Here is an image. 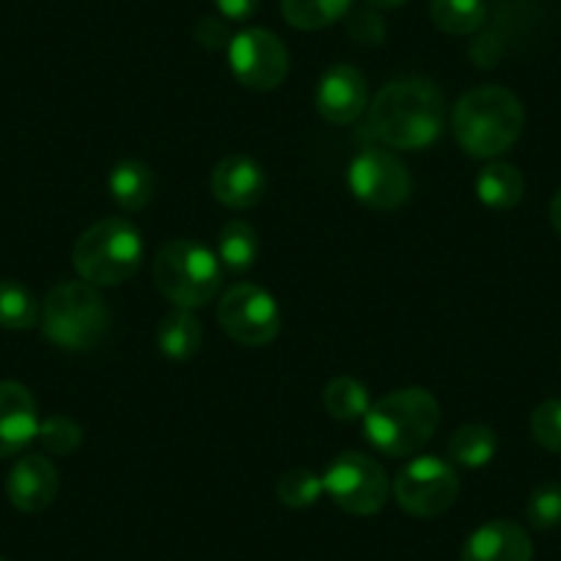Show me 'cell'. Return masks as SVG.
<instances>
[{"label": "cell", "mask_w": 561, "mask_h": 561, "mask_svg": "<svg viewBox=\"0 0 561 561\" xmlns=\"http://www.w3.org/2000/svg\"><path fill=\"white\" fill-rule=\"evenodd\" d=\"M107 187H111V196L118 207L127 209V213H138L152 202L154 174L149 165L138 163V160H122V163L113 165Z\"/></svg>", "instance_id": "e0dca14e"}, {"label": "cell", "mask_w": 561, "mask_h": 561, "mask_svg": "<svg viewBox=\"0 0 561 561\" xmlns=\"http://www.w3.org/2000/svg\"><path fill=\"white\" fill-rule=\"evenodd\" d=\"M154 284L176 309H202L224 284L218 253L198 240H171L152 262Z\"/></svg>", "instance_id": "5b68a950"}, {"label": "cell", "mask_w": 561, "mask_h": 561, "mask_svg": "<svg viewBox=\"0 0 561 561\" xmlns=\"http://www.w3.org/2000/svg\"><path fill=\"white\" fill-rule=\"evenodd\" d=\"M215 7L226 20H248L259 9V0H215Z\"/></svg>", "instance_id": "1f68e13d"}, {"label": "cell", "mask_w": 561, "mask_h": 561, "mask_svg": "<svg viewBox=\"0 0 561 561\" xmlns=\"http://www.w3.org/2000/svg\"><path fill=\"white\" fill-rule=\"evenodd\" d=\"M36 399L23 382L0 380V457H14L34 444L39 433Z\"/></svg>", "instance_id": "4fadbf2b"}, {"label": "cell", "mask_w": 561, "mask_h": 561, "mask_svg": "<svg viewBox=\"0 0 561 561\" xmlns=\"http://www.w3.org/2000/svg\"><path fill=\"white\" fill-rule=\"evenodd\" d=\"M226 56L231 75L245 89L273 91L287 80L289 53L284 42L267 28H245L231 36Z\"/></svg>", "instance_id": "8fae6325"}, {"label": "cell", "mask_w": 561, "mask_h": 561, "mask_svg": "<svg viewBox=\"0 0 561 561\" xmlns=\"http://www.w3.org/2000/svg\"><path fill=\"white\" fill-rule=\"evenodd\" d=\"M430 20L449 36H471L488 20L484 0H430Z\"/></svg>", "instance_id": "44dd1931"}, {"label": "cell", "mask_w": 561, "mask_h": 561, "mask_svg": "<svg viewBox=\"0 0 561 561\" xmlns=\"http://www.w3.org/2000/svg\"><path fill=\"white\" fill-rule=\"evenodd\" d=\"M526 180L510 163H490L477 176V198L490 209H512L523 202Z\"/></svg>", "instance_id": "ac0fdd59"}, {"label": "cell", "mask_w": 561, "mask_h": 561, "mask_svg": "<svg viewBox=\"0 0 561 561\" xmlns=\"http://www.w3.org/2000/svg\"><path fill=\"white\" fill-rule=\"evenodd\" d=\"M218 322L231 342L264 347L280 333V311L273 295L256 284H237L220 298Z\"/></svg>", "instance_id": "9c48e42d"}, {"label": "cell", "mask_w": 561, "mask_h": 561, "mask_svg": "<svg viewBox=\"0 0 561 561\" xmlns=\"http://www.w3.org/2000/svg\"><path fill=\"white\" fill-rule=\"evenodd\" d=\"M36 440L50 455L67 457L72 451H78L80 444H83V427H80L78 421L69 419V415H50V419L39 421Z\"/></svg>", "instance_id": "4316f807"}, {"label": "cell", "mask_w": 561, "mask_h": 561, "mask_svg": "<svg viewBox=\"0 0 561 561\" xmlns=\"http://www.w3.org/2000/svg\"><path fill=\"white\" fill-rule=\"evenodd\" d=\"M39 322L56 347L89 353L111 331V309L96 287L85 280H64L47 293Z\"/></svg>", "instance_id": "277c9868"}, {"label": "cell", "mask_w": 561, "mask_h": 561, "mask_svg": "<svg viewBox=\"0 0 561 561\" xmlns=\"http://www.w3.org/2000/svg\"><path fill=\"white\" fill-rule=\"evenodd\" d=\"M322 488L339 510L366 517L386 506L391 484L380 462L360 451H347L325 468Z\"/></svg>", "instance_id": "52a82bcc"}, {"label": "cell", "mask_w": 561, "mask_h": 561, "mask_svg": "<svg viewBox=\"0 0 561 561\" xmlns=\"http://www.w3.org/2000/svg\"><path fill=\"white\" fill-rule=\"evenodd\" d=\"M42 306L20 280H0V328L28 331L39 322Z\"/></svg>", "instance_id": "d4e9b609"}, {"label": "cell", "mask_w": 561, "mask_h": 561, "mask_svg": "<svg viewBox=\"0 0 561 561\" xmlns=\"http://www.w3.org/2000/svg\"><path fill=\"white\" fill-rule=\"evenodd\" d=\"M460 495V477L455 466L440 457L421 455L410 460L393 479V499L408 515L438 517Z\"/></svg>", "instance_id": "ba28073f"}, {"label": "cell", "mask_w": 561, "mask_h": 561, "mask_svg": "<svg viewBox=\"0 0 561 561\" xmlns=\"http://www.w3.org/2000/svg\"><path fill=\"white\" fill-rule=\"evenodd\" d=\"M366 3H369L371 9H399L404 7L408 0H366Z\"/></svg>", "instance_id": "836d02e7"}, {"label": "cell", "mask_w": 561, "mask_h": 561, "mask_svg": "<svg viewBox=\"0 0 561 561\" xmlns=\"http://www.w3.org/2000/svg\"><path fill=\"white\" fill-rule=\"evenodd\" d=\"M347 185L364 207L377 213L399 209L413 191L404 163L386 149H364L355 154L347 169Z\"/></svg>", "instance_id": "30bf717a"}, {"label": "cell", "mask_w": 561, "mask_h": 561, "mask_svg": "<svg viewBox=\"0 0 561 561\" xmlns=\"http://www.w3.org/2000/svg\"><path fill=\"white\" fill-rule=\"evenodd\" d=\"M444 91L427 78H397L369 107V127L391 149L419 152L444 133Z\"/></svg>", "instance_id": "6da1fadb"}, {"label": "cell", "mask_w": 561, "mask_h": 561, "mask_svg": "<svg viewBox=\"0 0 561 561\" xmlns=\"http://www.w3.org/2000/svg\"><path fill=\"white\" fill-rule=\"evenodd\" d=\"M364 435L380 455H415L438 430L440 404L424 388H399L371 402L364 419Z\"/></svg>", "instance_id": "3957f363"}, {"label": "cell", "mask_w": 561, "mask_h": 561, "mask_svg": "<svg viewBox=\"0 0 561 561\" xmlns=\"http://www.w3.org/2000/svg\"><path fill=\"white\" fill-rule=\"evenodd\" d=\"M446 451L455 466L484 468L493 462L495 451H499V435L484 424H466L451 433Z\"/></svg>", "instance_id": "ffe728a7"}, {"label": "cell", "mask_w": 561, "mask_h": 561, "mask_svg": "<svg viewBox=\"0 0 561 561\" xmlns=\"http://www.w3.org/2000/svg\"><path fill=\"white\" fill-rule=\"evenodd\" d=\"M347 34L353 36L358 45L377 47L386 39V23H382V18L377 14V9H358V12L350 14Z\"/></svg>", "instance_id": "f546056e"}, {"label": "cell", "mask_w": 561, "mask_h": 561, "mask_svg": "<svg viewBox=\"0 0 561 561\" xmlns=\"http://www.w3.org/2000/svg\"><path fill=\"white\" fill-rule=\"evenodd\" d=\"M275 493H278L280 504L289 506V510H309V506H314L320 501L325 488H322V477H317L314 471H309V468H293V471H287L278 479Z\"/></svg>", "instance_id": "484cf974"}, {"label": "cell", "mask_w": 561, "mask_h": 561, "mask_svg": "<svg viewBox=\"0 0 561 561\" xmlns=\"http://www.w3.org/2000/svg\"><path fill=\"white\" fill-rule=\"evenodd\" d=\"M462 561H531L534 545L523 526L512 520H490L462 545Z\"/></svg>", "instance_id": "9a60e30c"}, {"label": "cell", "mask_w": 561, "mask_h": 561, "mask_svg": "<svg viewBox=\"0 0 561 561\" xmlns=\"http://www.w3.org/2000/svg\"><path fill=\"white\" fill-rule=\"evenodd\" d=\"M526 517L537 531H550L561 523V484L545 482L528 495Z\"/></svg>", "instance_id": "83f0119b"}, {"label": "cell", "mask_w": 561, "mask_h": 561, "mask_svg": "<svg viewBox=\"0 0 561 561\" xmlns=\"http://www.w3.org/2000/svg\"><path fill=\"white\" fill-rule=\"evenodd\" d=\"M7 493L20 512L47 510L58 493L56 466L42 455L20 457L7 479Z\"/></svg>", "instance_id": "2e32d148"}, {"label": "cell", "mask_w": 561, "mask_h": 561, "mask_svg": "<svg viewBox=\"0 0 561 561\" xmlns=\"http://www.w3.org/2000/svg\"><path fill=\"white\" fill-rule=\"evenodd\" d=\"M0 561H3V559H0Z\"/></svg>", "instance_id": "e575fe53"}, {"label": "cell", "mask_w": 561, "mask_h": 561, "mask_svg": "<svg viewBox=\"0 0 561 561\" xmlns=\"http://www.w3.org/2000/svg\"><path fill=\"white\" fill-rule=\"evenodd\" d=\"M193 36H196L198 45L207 47V50H224L231 42V34L229 28H226L224 20L213 18V14H207V18H202L193 25Z\"/></svg>", "instance_id": "4dcf8cb0"}, {"label": "cell", "mask_w": 561, "mask_h": 561, "mask_svg": "<svg viewBox=\"0 0 561 561\" xmlns=\"http://www.w3.org/2000/svg\"><path fill=\"white\" fill-rule=\"evenodd\" d=\"M158 347L165 358L187 360L202 347V322L191 309H174L158 328Z\"/></svg>", "instance_id": "d6986e66"}, {"label": "cell", "mask_w": 561, "mask_h": 561, "mask_svg": "<svg viewBox=\"0 0 561 561\" xmlns=\"http://www.w3.org/2000/svg\"><path fill=\"white\" fill-rule=\"evenodd\" d=\"M209 187L224 207L251 209L267 193V176H264L262 165L248 154H229L215 165Z\"/></svg>", "instance_id": "5bb4252c"}, {"label": "cell", "mask_w": 561, "mask_h": 561, "mask_svg": "<svg viewBox=\"0 0 561 561\" xmlns=\"http://www.w3.org/2000/svg\"><path fill=\"white\" fill-rule=\"evenodd\" d=\"M314 102L325 122L353 124L369 105V85L358 69L350 64H336L320 78Z\"/></svg>", "instance_id": "7c38bea8"}, {"label": "cell", "mask_w": 561, "mask_h": 561, "mask_svg": "<svg viewBox=\"0 0 561 561\" xmlns=\"http://www.w3.org/2000/svg\"><path fill=\"white\" fill-rule=\"evenodd\" d=\"M218 259L231 273H245L259 256V234L245 220H229L218 234Z\"/></svg>", "instance_id": "603a6c76"}, {"label": "cell", "mask_w": 561, "mask_h": 561, "mask_svg": "<svg viewBox=\"0 0 561 561\" xmlns=\"http://www.w3.org/2000/svg\"><path fill=\"white\" fill-rule=\"evenodd\" d=\"M322 402L336 421H358L371 408L369 388L355 377H336L328 382L322 391Z\"/></svg>", "instance_id": "cb8c5ba5"}, {"label": "cell", "mask_w": 561, "mask_h": 561, "mask_svg": "<svg viewBox=\"0 0 561 561\" xmlns=\"http://www.w3.org/2000/svg\"><path fill=\"white\" fill-rule=\"evenodd\" d=\"M72 259L80 280L91 287H118L140 270L144 240L127 218H105L78 237Z\"/></svg>", "instance_id": "8992f818"}, {"label": "cell", "mask_w": 561, "mask_h": 561, "mask_svg": "<svg viewBox=\"0 0 561 561\" xmlns=\"http://www.w3.org/2000/svg\"><path fill=\"white\" fill-rule=\"evenodd\" d=\"M531 435L542 449L561 455V399H548L534 410Z\"/></svg>", "instance_id": "f1b7e54d"}, {"label": "cell", "mask_w": 561, "mask_h": 561, "mask_svg": "<svg viewBox=\"0 0 561 561\" xmlns=\"http://www.w3.org/2000/svg\"><path fill=\"white\" fill-rule=\"evenodd\" d=\"M550 224H553V229L559 231L561 237V191L556 193L553 202H550Z\"/></svg>", "instance_id": "d6a6232c"}, {"label": "cell", "mask_w": 561, "mask_h": 561, "mask_svg": "<svg viewBox=\"0 0 561 561\" xmlns=\"http://www.w3.org/2000/svg\"><path fill=\"white\" fill-rule=\"evenodd\" d=\"M526 127L523 102L501 85H479L455 105L451 129L471 158L493 160L510 152Z\"/></svg>", "instance_id": "7a4b0ae2"}, {"label": "cell", "mask_w": 561, "mask_h": 561, "mask_svg": "<svg viewBox=\"0 0 561 561\" xmlns=\"http://www.w3.org/2000/svg\"><path fill=\"white\" fill-rule=\"evenodd\" d=\"M353 0H280V14L298 31H322L344 20Z\"/></svg>", "instance_id": "7402d4cb"}]
</instances>
